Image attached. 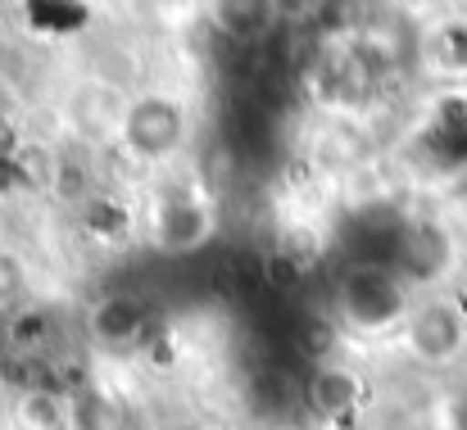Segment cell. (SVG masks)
Returning a JSON list of instances; mask_svg holds the SVG:
<instances>
[{
	"label": "cell",
	"mask_w": 467,
	"mask_h": 430,
	"mask_svg": "<svg viewBox=\"0 0 467 430\" xmlns=\"http://www.w3.org/2000/svg\"><path fill=\"white\" fill-rule=\"evenodd\" d=\"M137 218H141V241L163 259H182V254L204 250L223 222L213 190L195 172H186L182 163L150 177Z\"/></svg>",
	"instance_id": "1"
},
{
	"label": "cell",
	"mask_w": 467,
	"mask_h": 430,
	"mask_svg": "<svg viewBox=\"0 0 467 430\" xmlns=\"http://www.w3.org/2000/svg\"><path fill=\"white\" fill-rule=\"evenodd\" d=\"M191 141H195V109L186 96H177L168 87H146V91L123 100L119 128H114V149L128 163H137L146 172L177 168L186 159Z\"/></svg>",
	"instance_id": "2"
},
{
	"label": "cell",
	"mask_w": 467,
	"mask_h": 430,
	"mask_svg": "<svg viewBox=\"0 0 467 430\" xmlns=\"http://www.w3.org/2000/svg\"><path fill=\"white\" fill-rule=\"evenodd\" d=\"M409 308V286L386 268H349L336 286V322L354 335L400 331Z\"/></svg>",
	"instance_id": "3"
},
{
	"label": "cell",
	"mask_w": 467,
	"mask_h": 430,
	"mask_svg": "<svg viewBox=\"0 0 467 430\" xmlns=\"http://www.w3.org/2000/svg\"><path fill=\"white\" fill-rule=\"evenodd\" d=\"M400 344L422 367H454L467 353V303L450 294H427L409 308Z\"/></svg>",
	"instance_id": "4"
},
{
	"label": "cell",
	"mask_w": 467,
	"mask_h": 430,
	"mask_svg": "<svg viewBox=\"0 0 467 430\" xmlns=\"http://www.w3.org/2000/svg\"><path fill=\"white\" fill-rule=\"evenodd\" d=\"M286 0H204L209 27L232 46H259L277 32Z\"/></svg>",
	"instance_id": "5"
},
{
	"label": "cell",
	"mask_w": 467,
	"mask_h": 430,
	"mask_svg": "<svg viewBox=\"0 0 467 430\" xmlns=\"http://www.w3.org/2000/svg\"><path fill=\"white\" fill-rule=\"evenodd\" d=\"M87 331L100 349H114V353H128L137 344H146V331H150V312L141 299L132 294H105L91 312H87Z\"/></svg>",
	"instance_id": "6"
},
{
	"label": "cell",
	"mask_w": 467,
	"mask_h": 430,
	"mask_svg": "<svg viewBox=\"0 0 467 430\" xmlns=\"http://www.w3.org/2000/svg\"><path fill=\"white\" fill-rule=\"evenodd\" d=\"M305 399L317 417L336 422V417H349L363 404V381H358V372H349L340 363H322L305 385Z\"/></svg>",
	"instance_id": "7"
},
{
	"label": "cell",
	"mask_w": 467,
	"mask_h": 430,
	"mask_svg": "<svg viewBox=\"0 0 467 430\" xmlns=\"http://www.w3.org/2000/svg\"><path fill=\"white\" fill-rule=\"evenodd\" d=\"M18 430H73V394L55 385H32L9 404Z\"/></svg>",
	"instance_id": "8"
},
{
	"label": "cell",
	"mask_w": 467,
	"mask_h": 430,
	"mask_svg": "<svg viewBox=\"0 0 467 430\" xmlns=\"http://www.w3.org/2000/svg\"><path fill=\"white\" fill-rule=\"evenodd\" d=\"M73 430H123V408L105 390H73Z\"/></svg>",
	"instance_id": "9"
},
{
	"label": "cell",
	"mask_w": 467,
	"mask_h": 430,
	"mask_svg": "<svg viewBox=\"0 0 467 430\" xmlns=\"http://www.w3.org/2000/svg\"><path fill=\"white\" fill-rule=\"evenodd\" d=\"M18 294H23V272H18V263L0 250V308H14Z\"/></svg>",
	"instance_id": "10"
},
{
	"label": "cell",
	"mask_w": 467,
	"mask_h": 430,
	"mask_svg": "<svg viewBox=\"0 0 467 430\" xmlns=\"http://www.w3.org/2000/svg\"><path fill=\"white\" fill-rule=\"evenodd\" d=\"M23 118V91L14 87V77H5L0 73V132L5 128H14Z\"/></svg>",
	"instance_id": "11"
},
{
	"label": "cell",
	"mask_w": 467,
	"mask_h": 430,
	"mask_svg": "<svg viewBox=\"0 0 467 430\" xmlns=\"http://www.w3.org/2000/svg\"><path fill=\"white\" fill-rule=\"evenodd\" d=\"M9 426H14V417H9V408L0 404V430H9Z\"/></svg>",
	"instance_id": "12"
},
{
	"label": "cell",
	"mask_w": 467,
	"mask_h": 430,
	"mask_svg": "<svg viewBox=\"0 0 467 430\" xmlns=\"http://www.w3.org/2000/svg\"><path fill=\"white\" fill-rule=\"evenodd\" d=\"M172 430H195V426H172Z\"/></svg>",
	"instance_id": "13"
}]
</instances>
